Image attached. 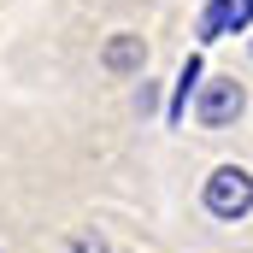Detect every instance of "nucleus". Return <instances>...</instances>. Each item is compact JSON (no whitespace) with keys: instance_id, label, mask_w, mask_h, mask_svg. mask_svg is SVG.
<instances>
[{"instance_id":"obj_1","label":"nucleus","mask_w":253,"mask_h":253,"mask_svg":"<svg viewBox=\"0 0 253 253\" xmlns=\"http://www.w3.org/2000/svg\"><path fill=\"white\" fill-rule=\"evenodd\" d=\"M200 200H206V212H212V218L242 224V218L253 212V171H248V165H218V171L206 177Z\"/></svg>"},{"instance_id":"obj_2","label":"nucleus","mask_w":253,"mask_h":253,"mask_svg":"<svg viewBox=\"0 0 253 253\" xmlns=\"http://www.w3.org/2000/svg\"><path fill=\"white\" fill-rule=\"evenodd\" d=\"M242 112H248V88L236 77H212L194 88V124L200 129H230Z\"/></svg>"},{"instance_id":"obj_3","label":"nucleus","mask_w":253,"mask_h":253,"mask_svg":"<svg viewBox=\"0 0 253 253\" xmlns=\"http://www.w3.org/2000/svg\"><path fill=\"white\" fill-rule=\"evenodd\" d=\"M100 65H106V77H141L147 71V42L135 30H118V36H106Z\"/></svg>"},{"instance_id":"obj_4","label":"nucleus","mask_w":253,"mask_h":253,"mask_svg":"<svg viewBox=\"0 0 253 253\" xmlns=\"http://www.w3.org/2000/svg\"><path fill=\"white\" fill-rule=\"evenodd\" d=\"M194 88H200V53H189V59H183V71H177V88H171V112H165L171 124H183V112H189V94H194Z\"/></svg>"},{"instance_id":"obj_5","label":"nucleus","mask_w":253,"mask_h":253,"mask_svg":"<svg viewBox=\"0 0 253 253\" xmlns=\"http://www.w3.org/2000/svg\"><path fill=\"white\" fill-rule=\"evenodd\" d=\"M224 18H230V0H206V12H200V42H218L224 36Z\"/></svg>"},{"instance_id":"obj_6","label":"nucleus","mask_w":253,"mask_h":253,"mask_svg":"<svg viewBox=\"0 0 253 253\" xmlns=\"http://www.w3.org/2000/svg\"><path fill=\"white\" fill-rule=\"evenodd\" d=\"M253 24V0H230V18H224V36H236V30H248Z\"/></svg>"},{"instance_id":"obj_7","label":"nucleus","mask_w":253,"mask_h":253,"mask_svg":"<svg viewBox=\"0 0 253 253\" xmlns=\"http://www.w3.org/2000/svg\"><path fill=\"white\" fill-rule=\"evenodd\" d=\"M71 253H112V248H106L100 230H77V236H71Z\"/></svg>"},{"instance_id":"obj_8","label":"nucleus","mask_w":253,"mask_h":253,"mask_svg":"<svg viewBox=\"0 0 253 253\" xmlns=\"http://www.w3.org/2000/svg\"><path fill=\"white\" fill-rule=\"evenodd\" d=\"M153 106H159V83H141L135 88V112H153Z\"/></svg>"},{"instance_id":"obj_9","label":"nucleus","mask_w":253,"mask_h":253,"mask_svg":"<svg viewBox=\"0 0 253 253\" xmlns=\"http://www.w3.org/2000/svg\"><path fill=\"white\" fill-rule=\"evenodd\" d=\"M248 53H253V42H248Z\"/></svg>"}]
</instances>
